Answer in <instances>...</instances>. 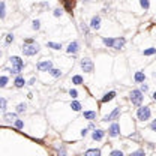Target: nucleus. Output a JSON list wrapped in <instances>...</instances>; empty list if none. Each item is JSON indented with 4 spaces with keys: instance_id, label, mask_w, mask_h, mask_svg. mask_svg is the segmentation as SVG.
<instances>
[{
    "instance_id": "b1692460",
    "label": "nucleus",
    "mask_w": 156,
    "mask_h": 156,
    "mask_svg": "<svg viewBox=\"0 0 156 156\" xmlns=\"http://www.w3.org/2000/svg\"><path fill=\"white\" fill-rule=\"evenodd\" d=\"M6 107H8V101L5 98H0V113L6 111Z\"/></svg>"
},
{
    "instance_id": "a878e982",
    "label": "nucleus",
    "mask_w": 156,
    "mask_h": 156,
    "mask_svg": "<svg viewBox=\"0 0 156 156\" xmlns=\"http://www.w3.org/2000/svg\"><path fill=\"white\" fill-rule=\"evenodd\" d=\"M50 74H51V77H54V78L62 77V71H60V69H56V68H53V69L50 71Z\"/></svg>"
},
{
    "instance_id": "ea45409f",
    "label": "nucleus",
    "mask_w": 156,
    "mask_h": 156,
    "mask_svg": "<svg viewBox=\"0 0 156 156\" xmlns=\"http://www.w3.org/2000/svg\"><path fill=\"white\" fill-rule=\"evenodd\" d=\"M150 129H152L153 132H156V119H155L152 123H150Z\"/></svg>"
},
{
    "instance_id": "a18cd8bd",
    "label": "nucleus",
    "mask_w": 156,
    "mask_h": 156,
    "mask_svg": "<svg viewBox=\"0 0 156 156\" xmlns=\"http://www.w3.org/2000/svg\"><path fill=\"white\" fill-rule=\"evenodd\" d=\"M89 129H93V131H95L96 128H95V125H93V123H90V125H89Z\"/></svg>"
},
{
    "instance_id": "79ce46f5",
    "label": "nucleus",
    "mask_w": 156,
    "mask_h": 156,
    "mask_svg": "<svg viewBox=\"0 0 156 156\" xmlns=\"http://www.w3.org/2000/svg\"><path fill=\"white\" fill-rule=\"evenodd\" d=\"M59 156H66V152H65V149H63V147L59 150Z\"/></svg>"
},
{
    "instance_id": "58836bf2",
    "label": "nucleus",
    "mask_w": 156,
    "mask_h": 156,
    "mask_svg": "<svg viewBox=\"0 0 156 156\" xmlns=\"http://www.w3.org/2000/svg\"><path fill=\"white\" fill-rule=\"evenodd\" d=\"M140 90H141L143 93H146V92L149 90V86H147L146 83H141V89H140Z\"/></svg>"
},
{
    "instance_id": "f257e3e1",
    "label": "nucleus",
    "mask_w": 156,
    "mask_h": 156,
    "mask_svg": "<svg viewBox=\"0 0 156 156\" xmlns=\"http://www.w3.org/2000/svg\"><path fill=\"white\" fill-rule=\"evenodd\" d=\"M9 62H11L12 68H8L6 72H11V74H20V72L24 69V66H26L24 60H21V57H18V56L9 57Z\"/></svg>"
},
{
    "instance_id": "f3484780",
    "label": "nucleus",
    "mask_w": 156,
    "mask_h": 156,
    "mask_svg": "<svg viewBox=\"0 0 156 156\" xmlns=\"http://www.w3.org/2000/svg\"><path fill=\"white\" fill-rule=\"evenodd\" d=\"M84 156H101V150L99 149H89L84 152Z\"/></svg>"
},
{
    "instance_id": "5701e85b",
    "label": "nucleus",
    "mask_w": 156,
    "mask_h": 156,
    "mask_svg": "<svg viewBox=\"0 0 156 156\" xmlns=\"http://www.w3.org/2000/svg\"><path fill=\"white\" fill-rule=\"evenodd\" d=\"M71 108H72L74 111H81L83 107H81V104H80L78 101H72V102H71Z\"/></svg>"
},
{
    "instance_id": "20e7f679",
    "label": "nucleus",
    "mask_w": 156,
    "mask_h": 156,
    "mask_svg": "<svg viewBox=\"0 0 156 156\" xmlns=\"http://www.w3.org/2000/svg\"><path fill=\"white\" fill-rule=\"evenodd\" d=\"M150 116H152L150 107H141V105H140V108L137 110V119H138L140 122H146V120L150 119Z\"/></svg>"
},
{
    "instance_id": "f704fd0d",
    "label": "nucleus",
    "mask_w": 156,
    "mask_h": 156,
    "mask_svg": "<svg viewBox=\"0 0 156 156\" xmlns=\"http://www.w3.org/2000/svg\"><path fill=\"white\" fill-rule=\"evenodd\" d=\"M129 156H146V153H144V150H141V149H138V150H135V152H132Z\"/></svg>"
},
{
    "instance_id": "09e8293b",
    "label": "nucleus",
    "mask_w": 156,
    "mask_h": 156,
    "mask_svg": "<svg viewBox=\"0 0 156 156\" xmlns=\"http://www.w3.org/2000/svg\"><path fill=\"white\" fill-rule=\"evenodd\" d=\"M86 2H89V0H86Z\"/></svg>"
},
{
    "instance_id": "f03ea898",
    "label": "nucleus",
    "mask_w": 156,
    "mask_h": 156,
    "mask_svg": "<svg viewBox=\"0 0 156 156\" xmlns=\"http://www.w3.org/2000/svg\"><path fill=\"white\" fill-rule=\"evenodd\" d=\"M129 99L132 102V105L135 107H140L143 104V99H144V93L140 90V89H134L131 93H129Z\"/></svg>"
},
{
    "instance_id": "2eb2a0df",
    "label": "nucleus",
    "mask_w": 156,
    "mask_h": 156,
    "mask_svg": "<svg viewBox=\"0 0 156 156\" xmlns=\"http://www.w3.org/2000/svg\"><path fill=\"white\" fill-rule=\"evenodd\" d=\"M63 5H65V9L72 14V9L75 6V0H63Z\"/></svg>"
},
{
    "instance_id": "473e14b6",
    "label": "nucleus",
    "mask_w": 156,
    "mask_h": 156,
    "mask_svg": "<svg viewBox=\"0 0 156 156\" xmlns=\"http://www.w3.org/2000/svg\"><path fill=\"white\" fill-rule=\"evenodd\" d=\"M140 5H141V8H143L144 11H147V9H149V6H150L149 0H140Z\"/></svg>"
},
{
    "instance_id": "bb28decb",
    "label": "nucleus",
    "mask_w": 156,
    "mask_h": 156,
    "mask_svg": "<svg viewBox=\"0 0 156 156\" xmlns=\"http://www.w3.org/2000/svg\"><path fill=\"white\" fill-rule=\"evenodd\" d=\"M83 77L81 75H74L72 77V84H83Z\"/></svg>"
},
{
    "instance_id": "393cba45",
    "label": "nucleus",
    "mask_w": 156,
    "mask_h": 156,
    "mask_svg": "<svg viewBox=\"0 0 156 156\" xmlns=\"http://www.w3.org/2000/svg\"><path fill=\"white\" fill-rule=\"evenodd\" d=\"M47 47H50V48H53V50H62V48H63L62 44H57V42H48Z\"/></svg>"
},
{
    "instance_id": "ddd939ff",
    "label": "nucleus",
    "mask_w": 156,
    "mask_h": 156,
    "mask_svg": "<svg viewBox=\"0 0 156 156\" xmlns=\"http://www.w3.org/2000/svg\"><path fill=\"white\" fill-rule=\"evenodd\" d=\"M104 137H105V132H104L102 129H95L93 134H92V138H93L95 141H101Z\"/></svg>"
},
{
    "instance_id": "4c0bfd02",
    "label": "nucleus",
    "mask_w": 156,
    "mask_h": 156,
    "mask_svg": "<svg viewBox=\"0 0 156 156\" xmlns=\"http://www.w3.org/2000/svg\"><path fill=\"white\" fill-rule=\"evenodd\" d=\"M69 96H72V98L75 99V98H78V92H77L75 89H71V90H69Z\"/></svg>"
},
{
    "instance_id": "a211bd4d",
    "label": "nucleus",
    "mask_w": 156,
    "mask_h": 156,
    "mask_svg": "<svg viewBox=\"0 0 156 156\" xmlns=\"http://www.w3.org/2000/svg\"><path fill=\"white\" fill-rule=\"evenodd\" d=\"M17 114H18V113H6V114H5V120L9 122V123H14V122L17 120Z\"/></svg>"
},
{
    "instance_id": "412c9836",
    "label": "nucleus",
    "mask_w": 156,
    "mask_h": 156,
    "mask_svg": "<svg viewBox=\"0 0 156 156\" xmlns=\"http://www.w3.org/2000/svg\"><path fill=\"white\" fill-rule=\"evenodd\" d=\"M102 42H104L105 47L113 48V45H114V38H102Z\"/></svg>"
},
{
    "instance_id": "dca6fc26",
    "label": "nucleus",
    "mask_w": 156,
    "mask_h": 156,
    "mask_svg": "<svg viewBox=\"0 0 156 156\" xmlns=\"http://www.w3.org/2000/svg\"><path fill=\"white\" fill-rule=\"evenodd\" d=\"M24 84H26V81H24V78H23L21 75H18V77L15 78V81H14V86H15L17 89H21V87H24Z\"/></svg>"
},
{
    "instance_id": "9d476101",
    "label": "nucleus",
    "mask_w": 156,
    "mask_h": 156,
    "mask_svg": "<svg viewBox=\"0 0 156 156\" xmlns=\"http://www.w3.org/2000/svg\"><path fill=\"white\" fill-rule=\"evenodd\" d=\"M90 29L92 30H99L101 29V17L99 15H95L90 21Z\"/></svg>"
},
{
    "instance_id": "cd10ccee",
    "label": "nucleus",
    "mask_w": 156,
    "mask_h": 156,
    "mask_svg": "<svg viewBox=\"0 0 156 156\" xmlns=\"http://www.w3.org/2000/svg\"><path fill=\"white\" fill-rule=\"evenodd\" d=\"M8 81H9V78H8V77H5V75H2V77H0V89L6 87Z\"/></svg>"
},
{
    "instance_id": "49530a36",
    "label": "nucleus",
    "mask_w": 156,
    "mask_h": 156,
    "mask_svg": "<svg viewBox=\"0 0 156 156\" xmlns=\"http://www.w3.org/2000/svg\"><path fill=\"white\" fill-rule=\"evenodd\" d=\"M152 98H153V101L156 102V92H153V95H152Z\"/></svg>"
},
{
    "instance_id": "c03bdc74",
    "label": "nucleus",
    "mask_w": 156,
    "mask_h": 156,
    "mask_svg": "<svg viewBox=\"0 0 156 156\" xmlns=\"http://www.w3.org/2000/svg\"><path fill=\"white\" fill-rule=\"evenodd\" d=\"M35 81H36V80H35V78H30V81H29V84H30V86H32V84H35Z\"/></svg>"
},
{
    "instance_id": "aec40b11",
    "label": "nucleus",
    "mask_w": 156,
    "mask_h": 156,
    "mask_svg": "<svg viewBox=\"0 0 156 156\" xmlns=\"http://www.w3.org/2000/svg\"><path fill=\"white\" fill-rule=\"evenodd\" d=\"M5 17H6V5H5V2L0 0V20H3Z\"/></svg>"
},
{
    "instance_id": "de8ad7c7",
    "label": "nucleus",
    "mask_w": 156,
    "mask_h": 156,
    "mask_svg": "<svg viewBox=\"0 0 156 156\" xmlns=\"http://www.w3.org/2000/svg\"><path fill=\"white\" fill-rule=\"evenodd\" d=\"M0 57H2V51H0Z\"/></svg>"
},
{
    "instance_id": "a19ab883",
    "label": "nucleus",
    "mask_w": 156,
    "mask_h": 156,
    "mask_svg": "<svg viewBox=\"0 0 156 156\" xmlns=\"http://www.w3.org/2000/svg\"><path fill=\"white\" fill-rule=\"evenodd\" d=\"M89 134V128H84V129H81V137H86Z\"/></svg>"
},
{
    "instance_id": "1a4fd4ad",
    "label": "nucleus",
    "mask_w": 156,
    "mask_h": 156,
    "mask_svg": "<svg viewBox=\"0 0 156 156\" xmlns=\"http://www.w3.org/2000/svg\"><path fill=\"white\" fill-rule=\"evenodd\" d=\"M108 135L113 137V138L119 137V135H120V125H119V123H113V125L108 128Z\"/></svg>"
},
{
    "instance_id": "9b49d317",
    "label": "nucleus",
    "mask_w": 156,
    "mask_h": 156,
    "mask_svg": "<svg viewBox=\"0 0 156 156\" xmlns=\"http://www.w3.org/2000/svg\"><path fill=\"white\" fill-rule=\"evenodd\" d=\"M125 44H126V39H125V38H114V45H113V48H114V50H122V48L125 47Z\"/></svg>"
},
{
    "instance_id": "7ed1b4c3",
    "label": "nucleus",
    "mask_w": 156,
    "mask_h": 156,
    "mask_svg": "<svg viewBox=\"0 0 156 156\" xmlns=\"http://www.w3.org/2000/svg\"><path fill=\"white\" fill-rule=\"evenodd\" d=\"M39 50H41V47L36 42H33V44H24L23 45V53H24V56H29V57L38 54Z\"/></svg>"
},
{
    "instance_id": "72a5a7b5",
    "label": "nucleus",
    "mask_w": 156,
    "mask_h": 156,
    "mask_svg": "<svg viewBox=\"0 0 156 156\" xmlns=\"http://www.w3.org/2000/svg\"><path fill=\"white\" fill-rule=\"evenodd\" d=\"M53 15H54L56 18H60V17L63 15V9H60V8H56V9H54V12H53Z\"/></svg>"
},
{
    "instance_id": "39448f33",
    "label": "nucleus",
    "mask_w": 156,
    "mask_h": 156,
    "mask_svg": "<svg viewBox=\"0 0 156 156\" xmlns=\"http://www.w3.org/2000/svg\"><path fill=\"white\" fill-rule=\"evenodd\" d=\"M80 66H81V69H83L84 72H87V74H92V72H93V69H95V65H93V62H92L89 57L81 59Z\"/></svg>"
},
{
    "instance_id": "e433bc0d",
    "label": "nucleus",
    "mask_w": 156,
    "mask_h": 156,
    "mask_svg": "<svg viewBox=\"0 0 156 156\" xmlns=\"http://www.w3.org/2000/svg\"><path fill=\"white\" fill-rule=\"evenodd\" d=\"M81 30H83V32H84L86 35H89V32H90V30H89V27H87V24H86L84 21L81 23Z\"/></svg>"
},
{
    "instance_id": "7c9ffc66",
    "label": "nucleus",
    "mask_w": 156,
    "mask_h": 156,
    "mask_svg": "<svg viewBox=\"0 0 156 156\" xmlns=\"http://www.w3.org/2000/svg\"><path fill=\"white\" fill-rule=\"evenodd\" d=\"M14 125H15L17 129H23V128H24V122H23L21 119H17V120L14 122Z\"/></svg>"
},
{
    "instance_id": "c85d7f7f",
    "label": "nucleus",
    "mask_w": 156,
    "mask_h": 156,
    "mask_svg": "<svg viewBox=\"0 0 156 156\" xmlns=\"http://www.w3.org/2000/svg\"><path fill=\"white\" fill-rule=\"evenodd\" d=\"M32 29L33 30H39L41 29V21L39 20H33L32 21Z\"/></svg>"
},
{
    "instance_id": "0eeeda50",
    "label": "nucleus",
    "mask_w": 156,
    "mask_h": 156,
    "mask_svg": "<svg viewBox=\"0 0 156 156\" xmlns=\"http://www.w3.org/2000/svg\"><path fill=\"white\" fill-rule=\"evenodd\" d=\"M120 113H122L120 107H116V108H114V110L108 114V116H105V117L102 119V122H107V123H108V122H113V120H116V119L120 116Z\"/></svg>"
},
{
    "instance_id": "6e6552de",
    "label": "nucleus",
    "mask_w": 156,
    "mask_h": 156,
    "mask_svg": "<svg viewBox=\"0 0 156 156\" xmlns=\"http://www.w3.org/2000/svg\"><path fill=\"white\" fill-rule=\"evenodd\" d=\"M80 51V42L78 41H72V42H69V45L66 47V53L68 54H77Z\"/></svg>"
},
{
    "instance_id": "2f4dec72",
    "label": "nucleus",
    "mask_w": 156,
    "mask_h": 156,
    "mask_svg": "<svg viewBox=\"0 0 156 156\" xmlns=\"http://www.w3.org/2000/svg\"><path fill=\"white\" fill-rule=\"evenodd\" d=\"M143 54L144 56H153V54H156V48H147L143 51Z\"/></svg>"
},
{
    "instance_id": "6ab92c4d",
    "label": "nucleus",
    "mask_w": 156,
    "mask_h": 156,
    "mask_svg": "<svg viewBox=\"0 0 156 156\" xmlns=\"http://www.w3.org/2000/svg\"><path fill=\"white\" fill-rule=\"evenodd\" d=\"M83 117L87 119V120H95L96 119V111H84L83 113Z\"/></svg>"
},
{
    "instance_id": "37998d69",
    "label": "nucleus",
    "mask_w": 156,
    "mask_h": 156,
    "mask_svg": "<svg viewBox=\"0 0 156 156\" xmlns=\"http://www.w3.org/2000/svg\"><path fill=\"white\" fill-rule=\"evenodd\" d=\"M35 41L33 39H30V38H27V39H24V44H33Z\"/></svg>"
},
{
    "instance_id": "c756f323",
    "label": "nucleus",
    "mask_w": 156,
    "mask_h": 156,
    "mask_svg": "<svg viewBox=\"0 0 156 156\" xmlns=\"http://www.w3.org/2000/svg\"><path fill=\"white\" fill-rule=\"evenodd\" d=\"M14 39H15L14 33H8V35H6V38H5V42H6V44H12V42H14Z\"/></svg>"
},
{
    "instance_id": "4be33fe9",
    "label": "nucleus",
    "mask_w": 156,
    "mask_h": 156,
    "mask_svg": "<svg viewBox=\"0 0 156 156\" xmlns=\"http://www.w3.org/2000/svg\"><path fill=\"white\" fill-rule=\"evenodd\" d=\"M26 110H27V104H26V102H21V104L17 105V113H18V114L26 113Z\"/></svg>"
},
{
    "instance_id": "f8f14e48",
    "label": "nucleus",
    "mask_w": 156,
    "mask_h": 156,
    "mask_svg": "<svg viewBox=\"0 0 156 156\" xmlns=\"http://www.w3.org/2000/svg\"><path fill=\"white\" fill-rule=\"evenodd\" d=\"M134 81L135 83H144L146 81V74H144V71H137L135 72V75H134Z\"/></svg>"
},
{
    "instance_id": "4468645a",
    "label": "nucleus",
    "mask_w": 156,
    "mask_h": 156,
    "mask_svg": "<svg viewBox=\"0 0 156 156\" xmlns=\"http://www.w3.org/2000/svg\"><path fill=\"white\" fill-rule=\"evenodd\" d=\"M114 98H116V92H114V90H111V92H108V93H105V95H104V98L101 99V102H102V104H107V102L113 101Z\"/></svg>"
},
{
    "instance_id": "423d86ee",
    "label": "nucleus",
    "mask_w": 156,
    "mask_h": 156,
    "mask_svg": "<svg viewBox=\"0 0 156 156\" xmlns=\"http://www.w3.org/2000/svg\"><path fill=\"white\" fill-rule=\"evenodd\" d=\"M36 68H38V71H41V72H50V71L53 69V62L48 60V59H44V60H41V62L36 65Z\"/></svg>"
},
{
    "instance_id": "c9c22d12",
    "label": "nucleus",
    "mask_w": 156,
    "mask_h": 156,
    "mask_svg": "<svg viewBox=\"0 0 156 156\" xmlns=\"http://www.w3.org/2000/svg\"><path fill=\"white\" fill-rule=\"evenodd\" d=\"M110 156H125V155H123L122 150H113V152L110 153Z\"/></svg>"
}]
</instances>
